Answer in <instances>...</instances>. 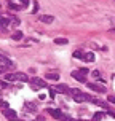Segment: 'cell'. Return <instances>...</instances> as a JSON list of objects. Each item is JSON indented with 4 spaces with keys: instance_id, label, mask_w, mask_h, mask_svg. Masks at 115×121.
<instances>
[{
    "instance_id": "7402d4cb",
    "label": "cell",
    "mask_w": 115,
    "mask_h": 121,
    "mask_svg": "<svg viewBox=\"0 0 115 121\" xmlns=\"http://www.w3.org/2000/svg\"><path fill=\"white\" fill-rule=\"evenodd\" d=\"M0 107H2V110L8 108V102H3V100H0Z\"/></svg>"
},
{
    "instance_id": "2e32d148",
    "label": "cell",
    "mask_w": 115,
    "mask_h": 121,
    "mask_svg": "<svg viewBox=\"0 0 115 121\" xmlns=\"http://www.w3.org/2000/svg\"><path fill=\"white\" fill-rule=\"evenodd\" d=\"M67 42H69V40H67V38H62V37H61V38H55L56 45H66Z\"/></svg>"
},
{
    "instance_id": "83f0119b",
    "label": "cell",
    "mask_w": 115,
    "mask_h": 121,
    "mask_svg": "<svg viewBox=\"0 0 115 121\" xmlns=\"http://www.w3.org/2000/svg\"><path fill=\"white\" fill-rule=\"evenodd\" d=\"M37 121H45V120H43L42 116H37Z\"/></svg>"
},
{
    "instance_id": "484cf974",
    "label": "cell",
    "mask_w": 115,
    "mask_h": 121,
    "mask_svg": "<svg viewBox=\"0 0 115 121\" xmlns=\"http://www.w3.org/2000/svg\"><path fill=\"white\" fill-rule=\"evenodd\" d=\"M37 11H38V3L34 2V11H32V13H37Z\"/></svg>"
},
{
    "instance_id": "44dd1931",
    "label": "cell",
    "mask_w": 115,
    "mask_h": 121,
    "mask_svg": "<svg viewBox=\"0 0 115 121\" xmlns=\"http://www.w3.org/2000/svg\"><path fill=\"white\" fill-rule=\"evenodd\" d=\"M26 110H32V112H35V107H34V104H27V105H26Z\"/></svg>"
},
{
    "instance_id": "277c9868",
    "label": "cell",
    "mask_w": 115,
    "mask_h": 121,
    "mask_svg": "<svg viewBox=\"0 0 115 121\" xmlns=\"http://www.w3.org/2000/svg\"><path fill=\"white\" fill-rule=\"evenodd\" d=\"M55 89H56V92H61V94H69V92L72 91L67 85H64V83H58V85L55 86Z\"/></svg>"
},
{
    "instance_id": "9a60e30c",
    "label": "cell",
    "mask_w": 115,
    "mask_h": 121,
    "mask_svg": "<svg viewBox=\"0 0 115 121\" xmlns=\"http://www.w3.org/2000/svg\"><path fill=\"white\" fill-rule=\"evenodd\" d=\"M102 116H104L102 112H97V113H94V116H93V120H91V121H101V120H102Z\"/></svg>"
},
{
    "instance_id": "ffe728a7",
    "label": "cell",
    "mask_w": 115,
    "mask_h": 121,
    "mask_svg": "<svg viewBox=\"0 0 115 121\" xmlns=\"http://www.w3.org/2000/svg\"><path fill=\"white\" fill-rule=\"evenodd\" d=\"M61 121H77V120H74V118H70V116L64 115V116H62V118H61Z\"/></svg>"
},
{
    "instance_id": "5bb4252c",
    "label": "cell",
    "mask_w": 115,
    "mask_h": 121,
    "mask_svg": "<svg viewBox=\"0 0 115 121\" xmlns=\"http://www.w3.org/2000/svg\"><path fill=\"white\" fill-rule=\"evenodd\" d=\"M83 60H86V62H93V60H94V53H85V59Z\"/></svg>"
},
{
    "instance_id": "5b68a950",
    "label": "cell",
    "mask_w": 115,
    "mask_h": 121,
    "mask_svg": "<svg viewBox=\"0 0 115 121\" xmlns=\"http://www.w3.org/2000/svg\"><path fill=\"white\" fill-rule=\"evenodd\" d=\"M86 86H88V89L96 91V92H106L107 91L102 85H97V83H86Z\"/></svg>"
},
{
    "instance_id": "9c48e42d",
    "label": "cell",
    "mask_w": 115,
    "mask_h": 121,
    "mask_svg": "<svg viewBox=\"0 0 115 121\" xmlns=\"http://www.w3.org/2000/svg\"><path fill=\"white\" fill-rule=\"evenodd\" d=\"M72 78H75L77 81H80V83H86V77L80 72H72Z\"/></svg>"
},
{
    "instance_id": "7a4b0ae2",
    "label": "cell",
    "mask_w": 115,
    "mask_h": 121,
    "mask_svg": "<svg viewBox=\"0 0 115 121\" xmlns=\"http://www.w3.org/2000/svg\"><path fill=\"white\" fill-rule=\"evenodd\" d=\"M10 69H14V64H13L6 56L0 54V73H5L6 70H10Z\"/></svg>"
},
{
    "instance_id": "30bf717a",
    "label": "cell",
    "mask_w": 115,
    "mask_h": 121,
    "mask_svg": "<svg viewBox=\"0 0 115 121\" xmlns=\"http://www.w3.org/2000/svg\"><path fill=\"white\" fill-rule=\"evenodd\" d=\"M16 80L23 81V83H29L30 81V78L26 75V73H23V72H16Z\"/></svg>"
},
{
    "instance_id": "d4e9b609",
    "label": "cell",
    "mask_w": 115,
    "mask_h": 121,
    "mask_svg": "<svg viewBox=\"0 0 115 121\" xmlns=\"http://www.w3.org/2000/svg\"><path fill=\"white\" fill-rule=\"evenodd\" d=\"M107 100L112 104H115V96H107Z\"/></svg>"
},
{
    "instance_id": "d6986e66",
    "label": "cell",
    "mask_w": 115,
    "mask_h": 121,
    "mask_svg": "<svg viewBox=\"0 0 115 121\" xmlns=\"http://www.w3.org/2000/svg\"><path fill=\"white\" fill-rule=\"evenodd\" d=\"M19 22H21V21H19L18 18H11V27H18Z\"/></svg>"
},
{
    "instance_id": "8992f818",
    "label": "cell",
    "mask_w": 115,
    "mask_h": 121,
    "mask_svg": "<svg viewBox=\"0 0 115 121\" xmlns=\"http://www.w3.org/2000/svg\"><path fill=\"white\" fill-rule=\"evenodd\" d=\"M2 112H3V116H5V118H8V120H11V121H16L18 120V118H16V112H14V110H11V108H5V110H2Z\"/></svg>"
},
{
    "instance_id": "cb8c5ba5",
    "label": "cell",
    "mask_w": 115,
    "mask_h": 121,
    "mask_svg": "<svg viewBox=\"0 0 115 121\" xmlns=\"http://www.w3.org/2000/svg\"><path fill=\"white\" fill-rule=\"evenodd\" d=\"M80 73H83V75H86V73H88V69H86V67H83V69H82V67H80V70H78Z\"/></svg>"
},
{
    "instance_id": "6da1fadb",
    "label": "cell",
    "mask_w": 115,
    "mask_h": 121,
    "mask_svg": "<svg viewBox=\"0 0 115 121\" xmlns=\"http://www.w3.org/2000/svg\"><path fill=\"white\" fill-rule=\"evenodd\" d=\"M70 94L74 96V100L75 102H78V104H82V102H88V100H93V97L91 96H88V94H85V92H80L78 89H72L70 91Z\"/></svg>"
},
{
    "instance_id": "f1b7e54d",
    "label": "cell",
    "mask_w": 115,
    "mask_h": 121,
    "mask_svg": "<svg viewBox=\"0 0 115 121\" xmlns=\"http://www.w3.org/2000/svg\"><path fill=\"white\" fill-rule=\"evenodd\" d=\"M2 18H3V16H2V14H0V22H2Z\"/></svg>"
},
{
    "instance_id": "ac0fdd59",
    "label": "cell",
    "mask_w": 115,
    "mask_h": 121,
    "mask_svg": "<svg viewBox=\"0 0 115 121\" xmlns=\"http://www.w3.org/2000/svg\"><path fill=\"white\" fill-rule=\"evenodd\" d=\"M10 8H11V10H16V11H19V10H23V5H16V3H10Z\"/></svg>"
},
{
    "instance_id": "8fae6325",
    "label": "cell",
    "mask_w": 115,
    "mask_h": 121,
    "mask_svg": "<svg viewBox=\"0 0 115 121\" xmlns=\"http://www.w3.org/2000/svg\"><path fill=\"white\" fill-rule=\"evenodd\" d=\"M11 38L14 40V42H19V40L23 38V32H21V30H16V32H13V34H11Z\"/></svg>"
},
{
    "instance_id": "7c38bea8",
    "label": "cell",
    "mask_w": 115,
    "mask_h": 121,
    "mask_svg": "<svg viewBox=\"0 0 115 121\" xmlns=\"http://www.w3.org/2000/svg\"><path fill=\"white\" fill-rule=\"evenodd\" d=\"M45 78L56 81V80H59V75H58V73H46V75H45Z\"/></svg>"
},
{
    "instance_id": "4fadbf2b",
    "label": "cell",
    "mask_w": 115,
    "mask_h": 121,
    "mask_svg": "<svg viewBox=\"0 0 115 121\" xmlns=\"http://www.w3.org/2000/svg\"><path fill=\"white\" fill-rule=\"evenodd\" d=\"M6 81H16V73H5Z\"/></svg>"
},
{
    "instance_id": "e0dca14e",
    "label": "cell",
    "mask_w": 115,
    "mask_h": 121,
    "mask_svg": "<svg viewBox=\"0 0 115 121\" xmlns=\"http://www.w3.org/2000/svg\"><path fill=\"white\" fill-rule=\"evenodd\" d=\"M74 57H75V59H85V53H80V51H75V53H74Z\"/></svg>"
},
{
    "instance_id": "4316f807",
    "label": "cell",
    "mask_w": 115,
    "mask_h": 121,
    "mask_svg": "<svg viewBox=\"0 0 115 121\" xmlns=\"http://www.w3.org/2000/svg\"><path fill=\"white\" fill-rule=\"evenodd\" d=\"M91 75H93V77H96V78H99V72H96V70H94V72L91 73Z\"/></svg>"
},
{
    "instance_id": "ba28073f",
    "label": "cell",
    "mask_w": 115,
    "mask_h": 121,
    "mask_svg": "<svg viewBox=\"0 0 115 121\" xmlns=\"http://www.w3.org/2000/svg\"><path fill=\"white\" fill-rule=\"evenodd\" d=\"M40 22H43V24H51L53 21H55V16H51V14H43V16H40Z\"/></svg>"
},
{
    "instance_id": "f546056e",
    "label": "cell",
    "mask_w": 115,
    "mask_h": 121,
    "mask_svg": "<svg viewBox=\"0 0 115 121\" xmlns=\"http://www.w3.org/2000/svg\"><path fill=\"white\" fill-rule=\"evenodd\" d=\"M77 121H83V120H77Z\"/></svg>"
},
{
    "instance_id": "603a6c76",
    "label": "cell",
    "mask_w": 115,
    "mask_h": 121,
    "mask_svg": "<svg viewBox=\"0 0 115 121\" xmlns=\"http://www.w3.org/2000/svg\"><path fill=\"white\" fill-rule=\"evenodd\" d=\"M19 3H21V5H23V8H24V6H27L29 5V0H18Z\"/></svg>"
},
{
    "instance_id": "52a82bcc",
    "label": "cell",
    "mask_w": 115,
    "mask_h": 121,
    "mask_svg": "<svg viewBox=\"0 0 115 121\" xmlns=\"http://www.w3.org/2000/svg\"><path fill=\"white\" fill-rule=\"evenodd\" d=\"M46 113H48V115H51V116H55V118H58V120H61V118H62V116H64V113H62V112H61V110H58V108H48L46 110Z\"/></svg>"
},
{
    "instance_id": "3957f363",
    "label": "cell",
    "mask_w": 115,
    "mask_h": 121,
    "mask_svg": "<svg viewBox=\"0 0 115 121\" xmlns=\"http://www.w3.org/2000/svg\"><path fill=\"white\" fill-rule=\"evenodd\" d=\"M30 86L34 88V89H38V88H46V81L42 78H38V77H34V78H30Z\"/></svg>"
}]
</instances>
